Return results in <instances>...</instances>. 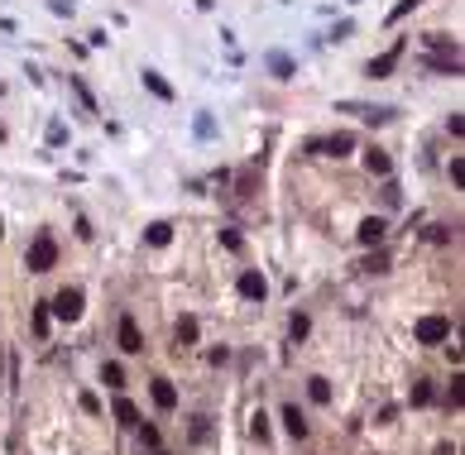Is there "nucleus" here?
Segmentation results:
<instances>
[{"mask_svg": "<svg viewBox=\"0 0 465 455\" xmlns=\"http://www.w3.org/2000/svg\"><path fill=\"white\" fill-rule=\"evenodd\" d=\"M58 264V245H53V235H34V245H29V254H24V269L29 273H48Z\"/></svg>", "mask_w": 465, "mask_h": 455, "instance_id": "nucleus-1", "label": "nucleus"}, {"mask_svg": "<svg viewBox=\"0 0 465 455\" xmlns=\"http://www.w3.org/2000/svg\"><path fill=\"white\" fill-rule=\"evenodd\" d=\"M413 336H417V345H446V341H451V321L432 312V316H422V321H417V331H413Z\"/></svg>", "mask_w": 465, "mask_h": 455, "instance_id": "nucleus-2", "label": "nucleus"}, {"mask_svg": "<svg viewBox=\"0 0 465 455\" xmlns=\"http://www.w3.org/2000/svg\"><path fill=\"white\" fill-rule=\"evenodd\" d=\"M48 312L63 316V321H77V316H82V287H63V292L48 302Z\"/></svg>", "mask_w": 465, "mask_h": 455, "instance_id": "nucleus-3", "label": "nucleus"}, {"mask_svg": "<svg viewBox=\"0 0 465 455\" xmlns=\"http://www.w3.org/2000/svg\"><path fill=\"white\" fill-rule=\"evenodd\" d=\"M336 110H341V115H360V120H370V125H384V120L398 115L393 105H360V101H341Z\"/></svg>", "mask_w": 465, "mask_h": 455, "instance_id": "nucleus-4", "label": "nucleus"}, {"mask_svg": "<svg viewBox=\"0 0 465 455\" xmlns=\"http://www.w3.org/2000/svg\"><path fill=\"white\" fill-rule=\"evenodd\" d=\"M235 287H240V297H245V302H264V292H269L264 273H255V269L240 273V283H235Z\"/></svg>", "mask_w": 465, "mask_h": 455, "instance_id": "nucleus-5", "label": "nucleus"}, {"mask_svg": "<svg viewBox=\"0 0 465 455\" xmlns=\"http://www.w3.org/2000/svg\"><path fill=\"white\" fill-rule=\"evenodd\" d=\"M115 336H120V350H125V355H139V350H144V336H139L135 316H120V331H115Z\"/></svg>", "mask_w": 465, "mask_h": 455, "instance_id": "nucleus-6", "label": "nucleus"}, {"mask_svg": "<svg viewBox=\"0 0 465 455\" xmlns=\"http://www.w3.org/2000/svg\"><path fill=\"white\" fill-rule=\"evenodd\" d=\"M149 393H154V407H159V412H173V407H178V388H173V378H154Z\"/></svg>", "mask_w": 465, "mask_h": 455, "instance_id": "nucleus-7", "label": "nucleus"}, {"mask_svg": "<svg viewBox=\"0 0 465 455\" xmlns=\"http://www.w3.org/2000/svg\"><path fill=\"white\" fill-rule=\"evenodd\" d=\"M355 235H360V245H365V250H374V245H384V235H388V225H384L379 216H365Z\"/></svg>", "mask_w": 465, "mask_h": 455, "instance_id": "nucleus-8", "label": "nucleus"}, {"mask_svg": "<svg viewBox=\"0 0 465 455\" xmlns=\"http://www.w3.org/2000/svg\"><path fill=\"white\" fill-rule=\"evenodd\" d=\"M355 149V134H346V130H336L331 139H321V154H331V159H346Z\"/></svg>", "mask_w": 465, "mask_h": 455, "instance_id": "nucleus-9", "label": "nucleus"}, {"mask_svg": "<svg viewBox=\"0 0 465 455\" xmlns=\"http://www.w3.org/2000/svg\"><path fill=\"white\" fill-rule=\"evenodd\" d=\"M197 336H201L197 316H183V321L173 326V341H178V350H192V345H197Z\"/></svg>", "mask_w": 465, "mask_h": 455, "instance_id": "nucleus-10", "label": "nucleus"}, {"mask_svg": "<svg viewBox=\"0 0 465 455\" xmlns=\"http://www.w3.org/2000/svg\"><path fill=\"white\" fill-rule=\"evenodd\" d=\"M398 58H403V43H393L388 53H379V58H374V63H370V77H388V72L398 68Z\"/></svg>", "mask_w": 465, "mask_h": 455, "instance_id": "nucleus-11", "label": "nucleus"}, {"mask_svg": "<svg viewBox=\"0 0 465 455\" xmlns=\"http://www.w3.org/2000/svg\"><path fill=\"white\" fill-rule=\"evenodd\" d=\"M283 427H288V436H293V441H302V436H307V417L297 412V403H288V407H283Z\"/></svg>", "mask_w": 465, "mask_h": 455, "instance_id": "nucleus-12", "label": "nucleus"}, {"mask_svg": "<svg viewBox=\"0 0 465 455\" xmlns=\"http://www.w3.org/2000/svg\"><path fill=\"white\" fill-rule=\"evenodd\" d=\"M365 168H370L374 178H388V168H393V159H388L384 149H365Z\"/></svg>", "mask_w": 465, "mask_h": 455, "instance_id": "nucleus-13", "label": "nucleus"}, {"mask_svg": "<svg viewBox=\"0 0 465 455\" xmlns=\"http://www.w3.org/2000/svg\"><path fill=\"white\" fill-rule=\"evenodd\" d=\"M110 412H115V422H120V427H139V407H135L130 398H115V407H110Z\"/></svg>", "mask_w": 465, "mask_h": 455, "instance_id": "nucleus-14", "label": "nucleus"}, {"mask_svg": "<svg viewBox=\"0 0 465 455\" xmlns=\"http://www.w3.org/2000/svg\"><path fill=\"white\" fill-rule=\"evenodd\" d=\"M144 240H149V245H154V250H164V245H168V240H173V225H168V221H154V225H149V230H144Z\"/></svg>", "mask_w": 465, "mask_h": 455, "instance_id": "nucleus-15", "label": "nucleus"}, {"mask_svg": "<svg viewBox=\"0 0 465 455\" xmlns=\"http://www.w3.org/2000/svg\"><path fill=\"white\" fill-rule=\"evenodd\" d=\"M307 398H312V403H331V383H326L321 374H317V378H307Z\"/></svg>", "mask_w": 465, "mask_h": 455, "instance_id": "nucleus-16", "label": "nucleus"}, {"mask_svg": "<svg viewBox=\"0 0 465 455\" xmlns=\"http://www.w3.org/2000/svg\"><path fill=\"white\" fill-rule=\"evenodd\" d=\"M144 87L154 91V96H159V101H173V87H168V82H164V77H159V72H144Z\"/></svg>", "mask_w": 465, "mask_h": 455, "instance_id": "nucleus-17", "label": "nucleus"}, {"mask_svg": "<svg viewBox=\"0 0 465 455\" xmlns=\"http://www.w3.org/2000/svg\"><path fill=\"white\" fill-rule=\"evenodd\" d=\"M408 398H413V407H427V403H432V383H427V378H417Z\"/></svg>", "mask_w": 465, "mask_h": 455, "instance_id": "nucleus-18", "label": "nucleus"}, {"mask_svg": "<svg viewBox=\"0 0 465 455\" xmlns=\"http://www.w3.org/2000/svg\"><path fill=\"white\" fill-rule=\"evenodd\" d=\"M34 336H48V302L34 307Z\"/></svg>", "mask_w": 465, "mask_h": 455, "instance_id": "nucleus-19", "label": "nucleus"}, {"mask_svg": "<svg viewBox=\"0 0 465 455\" xmlns=\"http://www.w3.org/2000/svg\"><path fill=\"white\" fill-rule=\"evenodd\" d=\"M288 331H293V341H302V336L312 331V321H307L302 312H293V321H288Z\"/></svg>", "mask_w": 465, "mask_h": 455, "instance_id": "nucleus-20", "label": "nucleus"}, {"mask_svg": "<svg viewBox=\"0 0 465 455\" xmlns=\"http://www.w3.org/2000/svg\"><path fill=\"white\" fill-rule=\"evenodd\" d=\"M101 378H106L110 388H125V369H120V364H106V369H101Z\"/></svg>", "mask_w": 465, "mask_h": 455, "instance_id": "nucleus-21", "label": "nucleus"}, {"mask_svg": "<svg viewBox=\"0 0 465 455\" xmlns=\"http://www.w3.org/2000/svg\"><path fill=\"white\" fill-rule=\"evenodd\" d=\"M417 5H422V0H398V5L388 10V24H398V19H403V14H413Z\"/></svg>", "mask_w": 465, "mask_h": 455, "instance_id": "nucleus-22", "label": "nucleus"}, {"mask_svg": "<svg viewBox=\"0 0 465 455\" xmlns=\"http://www.w3.org/2000/svg\"><path fill=\"white\" fill-rule=\"evenodd\" d=\"M139 441H144L149 451H159V427H149V422H139Z\"/></svg>", "mask_w": 465, "mask_h": 455, "instance_id": "nucleus-23", "label": "nucleus"}, {"mask_svg": "<svg viewBox=\"0 0 465 455\" xmlns=\"http://www.w3.org/2000/svg\"><path fill=\"white\" fill-rule=\"evenodd\" d=\"M269 68H274V72H279V77H293V63H288V58H283V53H274V58H269Z\"/></svg>", "mask_w": 465, "mask_h": 455, "instance_id": "nucleus-24", "label": "nucleus"}, {"mask_svg": "<svg viewBox=\"0 0 465 455\" xmlns=\"http://www.w3.org/2000/svg\"><path fill=\"white\" fill-rule=\"evenodd\" d=\"M82 412H87V417H101V398H96V393H82Z\"/></svg>", "mask_w": 465, "mask_h": 455, "instance_id": "nucleus-25", "label": "nucleus"}, {"mask_svg": "<svg viewBox=\"0 0 465 455\" xmlns=\"http://www.w3.org/2000/svg\"><path fill=\"white\" fill-rule=\"evenodd\" d=\"M465 378L461 374H456V378H451V393H446V398H451V407H461V398H465V388H461Z\"/></svg>", "mask_w": 465, "mask_h": 455, "instance_id": "nucleus-26", "label": "nucleus"}, {"mask_svg": "<svg viewBox=\"0 0 465 455\" xmlns=\"http://www.w3.org/2000/svg\"><path fill=\"white\" fill-rule=\"evenodd\" d=\"M365 269H370V273H388V259H384V254H370Z\"/></svg>", "mask_w": 465, "mask_h": 455, "instance_id": "nucleus-27", "label": "nucleus"}, {"mask_svg": "<svg viewBox=\"0 0 465 455\" xmlns=\"http://www.w3.org/2000/svg\"><path fill=\"white\" fill-rule=\"evenodd\" d=\"M451 182L465 187V159H451Z\"/></svg>", "mask_w": 465, "mask_h": 455, "instance_id": "nucleus-28", "label": "nucleus"}, {"mask_svg": "<svg viewBox=\"0 0 465 455\" xmlns=\"http://www.w3.org/2000/svg\"><path fill=\"white\" fill-rule=\"evenodd\" d=\"M72 87H77V96H82V105H87V110H96V101H92V91H87V82H77V77H72Z\"/></svg>", "mask_w": 465, "mask_h": 455, "instance_id": "nucleus-29", "label": "nucleus"}, {"mask_svg": "<svg viewBox=\"0 0 465 455\" xmlns=\"http://www.w3.org/2000/svg\"><path fill=\"white\" fill-rule=\"evenodd\" d=\"M398 196H403V192H398V182H384V201H388V206H398Z\"/></svg>", "mask_w": 465, "mask_h": 455, "instance_id": "nucleus-30", "label": "nucleus"}, {"mask_svg": "<svg viewBox=\"0 0 465 455\" xmlns=\"http://www.w3.org/2000/svg\"><path fill=\"white\" fill-rule=\"evenodd\" d=\"M255 436H259V441L269 436V417H264V412H255Z\"/></svg>", "mask_w": 465, "mask_h": 455, "instance_id": "nucleus-31", "label": "nucleus"}, {"mask_svg": "<svg viewBox=\"0 0 465 455\" xmlns=\"http://www.w3.org/2000/svg\"><path fill=\"white\" fill-rule=\"evenodd\" d=\"M154 455H164V451H154Z\"/></svg>", "mask_w": 465, "mask_h": 455, "instance_id": "nucleus-32", "label": "nucleus"}]
</instances>
